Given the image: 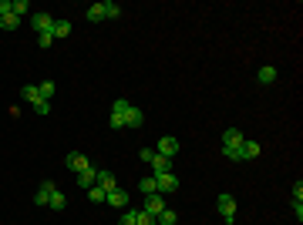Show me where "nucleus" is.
Returning <instances> with one entry per match:
<instances>
[{"label":"nucleus","instance_id":"obj_27","mask_svg":"<svg viewBox=\"0 0 303 225\" xmlns=\"http://www.w3.org/2000/svg\"><path fill=\"white\" fill-rule=\"evenodd\" d=\"M223 155L229 161H243V152H240V145H232V148H223Z\"/></svg>","mask_w":303,"mask_h":225},{"label":"nucleus","instance_id":"obj_35","mask_svg":"<svg viewBox=\"0 0 303 225\" xmlns=\"http://www.w3.org/2000/svg\"><path fill=\"white\" fill-rule=\"evenodd\" d=\"M4 14H14V4H10V0H0V17Z\"/></svg>","mask_w":303,"mask_h":225},{"label":"nucleus","instance_id":"obj_26","mask_svg":"<svg viewBox=\"0 0 303 225\" xmlns=\"http://www.w3.org/2000/svg\"><path fill=\"white\" fill-rule=\"evenodd\" d=\"M128 108H132V101H128V97H118V101L112 105V114H121V118H125Z\"/></svg>","mask_w":303,"mask_h":225},{"label":"nucleus","instance_id":"obj_5","mask_svg":"<svg viewBox=\"0 0 303 225\" xmlns=\"http://www.w3.org/2000/svg\"><path fill=\"white\" fill-rule=\"evenodd\" d=\"M179 138H172V135H165V138H159V148H155V152L159 155H165V158H172V155H179Z\"/></svg>","mask_w":303,"mask_h":225},{"label":"nucleus","instance_id":"obj_4","mask_svg":"<svg viewBox=\"0 0 303 225\" xmlns=\"http://www.w3.org/2000/svg\"><path fill=\"white\" fill-rule=\"evenodd\" d=\"M31 27L37 34H51V31H54V17H51V14H31Z\"/></svg>","mask_w":303,"mask_h":225},{"label":"nucleus","instance_id":"obj_7","mask_svg":"<svg viewBox=\"0 0 303 225\" xmlns=\"http://www.w3.org/2000/svg\"><path fill=\"white\" fill-rule=\"evenodd\" d=\"M152 165V175H165V171H172V158H165V155L155 152V158L148 161Z\"/></svg>","mask_w":303,"mask_h":225},{"label":"nucleus","instance_id":"obj_21","mask_svg":"<svg viewBox=\"0 0 303 225\" xmlns=\"http://www.w3.org/2000/svg\"><path fill=\"white\" fill-rule=\"evenodd\" d=\"M37 94H40V101H51V97H54V81H44V84H37Z\"/></svg>","mask_w":303,"mask_h":225},{"label":"nucleus","instance_id":"obj_9","mask_svg":"<svg viewBox=\"0 0 303 225\" xmlns=\"http://www.w3.org/2000/svg\"><path fill=\"white\" fill-rule=\"evenodd\" d=\"M64 165H68V168H71V171H84V168H88V165H91V161L84 158V155H81V152H71V155H68V158H64Z\"/></svg>","mask_w":303,"mask_h":225},{"label":"nucleus","instance_id":"obj_36","mask_svg":"<svg viewBox=\"0 0 303 225\" xmlns=\"http://www.w3.org/2000/svg\"><path fill=\"white\" fill-rule=\"evenodd\" d=\"M293 198H296V202H303V185H300V182L293 185Z\"/></svg>","mask_w":303,"mask_h":225},{"label":"nucleus","instance_id":"obj_1","mask_svg":"<svg viewBox=\"0 0 303 225\" xmlns=\"http://www.w3.org/2000/svg\"><path fill=\"white\" fill-rule=\"evenodd\" d=\"M152 178H155V188H159V192H165V195L179 192V185H182V178H179L176 171H165V175H152Z\"/></svg>","mask_w":303,"mask_h":225},{"label":"nucleus","instance_id":"obj_32","mask_svg":"<svg viewBox=\"0 0 303 225\" xmlns=\"http://www.w3.org/2000/svg\"><path fill=\"white\" fill-rule=\"evenodd\" d=\"M34 111H37V114H51V101H37V105H34Z\"/></svg>","mask_w":303,"mask_h":225},{"label":"nucleus","instance_id":"obj_10","mask_svg":"<svg viewBox=\"0 0 303 225\" xmlns=\"http://www.w3.org/2000/svg\"><path fill=\"white\" fill-rule=\"evenodd\" d=\"M246 138H243V131L240 128H226L223 131V148H232V145H243Z\"/></svg>","mask_w":303,"mask_h":225},{"label":"nucleus","instance_id":"obj_23","mask_svg":"<svg viewBox=\"0 0 303 225\" xmlns=\"http://www.w3.org/2000/svg\"><path fill=\"white\" fill-rule=\"evenodd\" d=\"M118 225H138V209H125L118 218Z\"/></svg>","mask_w":303,"mask_h":225},{"label":"nucleus","instance_id":"obj_22","mask_svg":"<svg viewBox=\"0 0 303 225\" xmlns=\"http://www.w3.org/2000/svg\"><path fill=\"white\" fill-rule=\"evenodd\" d=\"M104 198H108V192H104V188H98V185H91V188H88V202H95V205H101Z\"/></svg>","mask_w":303,"mask_h":225},{"label":"nucleus","instance_id":"obj_13","mask_svg":"<svg viewBox=\"0 0 303 225\" xmlns=\"http://www.w3.org/2000/svg\"><path fill=\"white\" fill-rule=\"evenodd\" d=\"M95 185L104 188V192H115V188H118V182H115L112 171H101V168H98V182H95Z\"/></svg>","mask_w":303,"mask_h":225},{"label":"nucleus","instance_id":"obj_19","mask_svg":"<svg viewBox=\"0 0 303 225\" xmlns=\"http://www.w3.org/2000/svg\"><path fill=\"white\" fill-rule=\"evenodd\" d=\"M0 27H4V31H17V27H20V17L17 14H4L0 17Z\"/></svg>","mask_w":303,"mask_h":225},{"label":"nucleus","instance_id":"obj_31","mask_svg":"<svg viewBox=\"0 0 303 225\" xmlns=\"http://www.w3.org/2000/svg\"><path fill=\"white\" fill-rule=\"evenodd\" d=\"M104 14H108V17H118V14H121V7H118V4H112V0H108V4H104Z\"/></svg>","mask_w":303,"mask_h":225},{"label":"nucleus","instance_id":"obj_8","mask_svg":"<svg viewBox=\"0 0 303 225\" xmlns=\"http://www.w3.org/2000/svg\"><path fill=\"white\" fill-rule=\"evenodd\" d=\"M142 124H145L142 108H135V105H132V108L125 111V128H142Z\"/></svg>","mask_w":303,"mask_h":225},{"label":"nucleus","instance_id":"obj_6","mask_svg":"<svg viewBox=\"0 0 303 225\" xmlns=\"http://www.w3.org/2000/svg\"><path fill=\"white\" fill-rule=\"evenodd\" d=\"M108 205H112V209H128V202H132V195L125 192V188H115V192H108Z\"/></svg>","mask_w":303,"mask_h":225},{"label":"nucleus","instance_id":"obj_25","mask_svg":"<svg viewBox=\"0 0 303 225\" xmlns=\"http://www.w3.org/2000/svg\"><path fill=\"white\" fill-rule=\"evenodd\" d=\"M176 222H179V215H176L172 209H165V212H162L159 218H155V225H176Z\"/></svg>","mask_w":303,"mask_h":225},{"label":"nucleus","instance_id":"obj_17","mask_svg":"<svg viewBox=\"0 0 303 225\" xmlns=\"http://www.w3.org/2000/svg\"><path fill=\"white\" fill-rule=\"evenodd\" d=\"M104 17H108V14H104V4H91V7H88V20H91V24H98V20H104Z\"/></svg>","mask_w":303,"mask_h":225},{"label":"nucleus","instance_id":"obj_20","mask_svg":"<svg viewBox=\"0 0 303 225\" xmlns=\"http://www.w3.org/2000/svg\"><path fill=\"white\" fill-rule=\"evenodd\" d=\"M138 192H142V195H155V192H159V188H155V178L145 175L142 182H138Z\"/></svg>","mask_w":303,"mask_h":225},{"label":"nucleus","instance_id":"obj_29","mask_svg":"<svg viewBox=\"0 0 303 225\" xmlns=\"http://www.w3.org/2000/svg\"><path fill=\"white\" fill-rule=\"evenodd\" d=\"M54 44V34H37V47H51Z\"/></svg>","mask_w":303,"mask_h":225},{"label":"nucleus","instance_id":"obj_2","mask_svg":"<svg viewBox=\"0 0 303 225\" xmlns=\"http://www.w3.org/2000/svg\"><path fill=\"white\" fill-rule=\"evenodd\" d=\"M215 209H219V215H223V218H226L229 225L236 222V198H232L229 192H223L219 198H215Z\"/></svg>","mask_w":303,"mask_h":225},{"label":"nucleus","instance_id":"obj_24","mask_svg":"<svg viewBox=\"0 0 303 225\" xmlns=\"http://www.w3.org/2000/svg\"><path fill=\"white\" fill-rule=\"evenodd\" d=\"M54 37H68V34H71V20H54Z\"/></svg>","mask_w":303,"mask_h":225},{"label":"nucleus","instance_id":"obj_33","mask_svg":"<svg viewBox=\"0 0 303 225\" xmlns=\"http://www.w3.org/2000/svg\"><path fill=\"white\" fill-rule=\"evenodd\" d=\"M138 225H155V218H152L148 212H142V209H138Z\"/></svg>","mask_w":303,"mask_h":225},{"label":"nucleus","instance_id":"obj_14","mask_svg":"<svg viewBox=\"0 0 303 225\" xmlns=\"http://www.w3.org/2000/svg\"><path fill=\"white\" fill-rule=\"evenodd\" d=\"M256 81H259V84H273V81H276V67H273V64H263L259 71H256Z\"/></svg>","mask_w":303,"mask_h":225},{"label":"nucleus","instance_id":"obj_12","mask_svg":"<svg viewBox=\"0 0 303 225\" xmlns=\"http://www.w3.org/2000/svg\"><path fill=\"white\" fill-rule=\"evenodd\" d=\"M95 182H98V168H91V165H88L84 171H78V185L84 188V192H88V188L95 185Z\"/></svg>","mask_w":303,"mask_h":225},{"label":"nucleus","instance_id":"obj_11","mask_svg":"<svg viewBox=\"0 0 303 225\" xmlns=\"http://www.w3.org/2000/svg\"><path fill=\"white\" fill-rule=\"evenodd\" d=\"M240 152H243V161H253V158H259L263 145H259V141H243V145H240Z\"/></svg>","mask_w":303,"mask_h":225},{"label":"nucleus","instance_id":"obj_15","mask_svg":"<svg viewBox=\"0 0 303 225\" xmlns=\"http://www.w3.org/2000/svg\"><path fill=\"white\" fill-rule=\"evenodd\" d=\"M51 192H54V182H44V185L37 188V195H34V202H37V205H48Z\"/></svg>","mask_w":303,"mask_h":225},{"label":"nucleus","instance_id":"obj_16","mask_svg":"<svg viewBox=\"0 0 303 225\" xmlns=\"http://www.w3.org/2000/svg\"><path fill=\"white\" fill-rule=\"evenodd\" d=\"M20 97H24L27 105H37V101H40V94H37V88H34V84H24V88H20Z\"/></svg>","mask_w":303,"mask_h":225},{"label":"nucleus","instance_id":"obj_30","mask_svg":"<svg viewBox=\"0 0 303 225\" xmlns=\"http://www.w3.org/2000/svg\"><path fill=\"white\" fill-rule=\"evenodd\" d=\"M108 124H112L115 131H121V128H125V118H121V114H112V118H108Z\"/></svg>","mask_w":303,"mask_h":225},{"label":"nucleus","instance_id":"obj_28","mask_svg":"<svg viewBox=\"0 0 303 225\" xmlns=\"http://www.w3.org/2000/svg\"><path fill=\"white\" fill-rule=\"evenodd\" d=\"M27 10H31V4H27V0H14V14H17V17H27Z\"/></svg>","mask_w":303,"mask_h":225},{"label":"nucleus","instance_id":"obj_3","mask_svg":"<svg viewBox=\"0 0 303 225\" xmlns=\"http://www.w3.org/2000/svg\"><path fill=\"white\" fill-rule=\"evenodd\" d=\"M165 209H168V205H165V198H162V192H155V195H145V205H142V212H148L152 218H159Z\"/></svg>","mask_w":303,"mask_h":225},{"label":"nucleus","instance_id":"obj_18","mask_svg":"<svg viewBox=\"0 0 303 225\" xmlns=\"http://www.w3.org/2000/svg\"><path fill=\"white\" fill-rule=\"evenodd\" d=\"M48 205H51L54 212H64V205H68V198H64V195H61V192L54 188V192H51V198H48Z\"/></svg>","mask_w":303,"mask_h":225},{"label":"nucleus","instance_id":"obj_34","mask_svg":"<svg viewBox=\"0 0 303 225\" xmlns=\"http://www.w3.org/2000/svg\"><path fill=\"white\" fill-rule=\"evenodd\" d=\"M138 158H142V161H152V158H155V148H142V152H138Z\"/></svg>","mask_w":303,"mask_h":225}]
</instances>
